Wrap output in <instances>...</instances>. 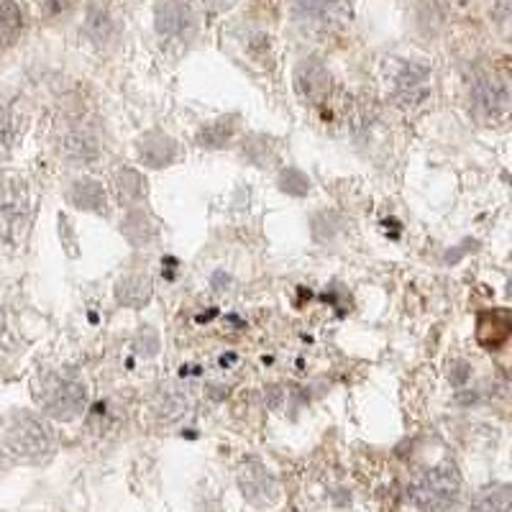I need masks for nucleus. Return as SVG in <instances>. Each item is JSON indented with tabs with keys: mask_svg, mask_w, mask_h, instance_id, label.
Here are the masks:
<instances>
[{
	"mask_svg": "<svg viewBox=\"0 0 512 512\" xmlns=\"http://www.w3.org/2000/svg\"><path fill=\"white\" fill-rule=\"evenodd\" d=\"M3 446L24 461H44L54 454L57 438L47 420L34 413H13L3 420Z\"/></svg>",
	"mask_w": 512,
	"mask_h": 512,
	"instance_id": "1",
	"label": "nucleus"
},
{
	"mask_svg": "<svg viewBox=\"0 0 512 512\" xmlns=\"http://www.w3.org/2000/svg\"><path fill=\"white\" fill-rule=\"evenodd\" d=\"M34 397L39 408L57 420H72L88 405V390L72 374L44 372L34 382Z\"/></svg>",
	"mask_w": 512,
	"mask_h": 512,
	"instance_id": "2",
	"label": "nucleus"
},
{
	"mask_svg": "<svg viewBox=\"0 0 512 512\" xmlns=\"http://www.w3.org/2000/svg\"><path fill=\"white\" fill-rule=\"evenodd\" d=\"M461 492V474L456 466H433L413 479L410 484V500L423 512H446L454 507Z\"/></svg>",
	"mask_w": 512,
	"mask_h": 512,
	"instance_id": "3",
	"label": "nucleus"
},
{
	"mask_svg": "<svg viewBox=\"0 0 512 512\" xmlns=\"http://www.w3.org/2000/svg\"><path fill=\"white\" fill-rule=\"evenodd\" d=\"M29 218V187L21 177L0 172V244H18Z\"/></svg>",
	"mask_w": 512,
	"mask_h": 512,
	"instance_id": "4",
	"label": "nucleus"
},
{
	"mask_svg": "<svg viewBox=\"0 0 512 512\" xmlns=\"http://www.w3.org/2000/svg\"><path fill=\"white\" fill-rule=\"evenodd\" d=\"M474 108L484 118H502L512 108V93L507 82L497 75H482L472 88Z\"/></svg>",
	"mask_w": 512,
	"mask_h": 512,
	"instance_id": "5",
	"label": "nucleus"
},
{
	"mask_svg": "<svg viewBox=\"0 0 512 512\" xmlns=\"http://www.w3.org/2000/svg\"><path fill=\"white\" fill-rule=\"evenodd\" d=\"M431 93V70L420 62L402 64L395 77V95L402 105L423 103Z\"/></svg>",
	"mask_w": 512,
	"mask_h": 512,
	"instance_id": "6",
	"label": "nucleus"
},
{
	"mask_svg": "<svg viewBox=\"0 0 512 512\" xmlns=\"http://www.w3.org/2000/svg\"><path fill=\"white\" fill-rule=\"evenodd\" d=\"M177 141L169 139L167 134L162 131H149L144 134V139L139 141V157L146 167L159 169V167H167L177 159Z\"/></svg>",
	"mask_w": 512,
	"mask_h": 512,
	"instance_id": "7",
	"label": "nucleus"
},
{
	"mask_svg": "<svg viewBox=\"0 0 512 512\" xmlns=\"http://www.w3.org/2000/svg\"><path fill=\"white\" fill-rule=\"evenodd\" d=\"M297 90L305 95L313 103H320V100L326 98L328 90H331V77H328L326 67L315 59H305L300 67H297Z\"/></svg>",
	"mask_w": 512,
	"mask_h": 512,
	"instance_id": "8",
	"label": "nucleus"
},
{
	"mask_svg": "<svg viewBox=\"0 0 512 512\" xmlns=\"http://www.w3.org/2000/svg\"><path fill=\"white\" fill-rule=\"evenodd\" d=\"M154 21H157L159 34H185L192 26V8L185 6V3H159V6L154 8Z\"/></svg>",
	"mask_w": 512,
	"mask_h": 512,
	"instance_id": "9",
	"label": "nucleus"
},
{
	"mask_svg": "<svg viewBox=\"0 0 512 512\" xmlns=\"http://www.w3.org/2000/svg\"><path fill=\"white\" fill-rule=\"evenodd\" d=\"M510 315L502 313V310H492V313L479 315L477 323V341L484 349H497L507 341L510 336Z\"/></svg>",
	"mask_w": 512,
	"mask_h": 512,
	"instance_id": "10",
	"label": "nucleus"
},
{
	"mask_svg": "<svg viewBox=\"0 0 512 512\" xmlns=\"http://www.w3.org/2000/svg\"><path fill=\"white\" fill-rule=\"evenodd\" d=\"M300 21H308L315 29H333L336 21H346L351 13L349 6H333V3H300L295 6Z\"/></svg>",
	"mask_w": 512,
	"mask_h": 512,
	"instance_id": "11",
	"label": "nucleus"
},
{
	"mask_svg": "<svg viewBox=\"0 0 512 512\" xmlns=\"http://www.w3.org/2000/svg\"><path fill=\"white\" fill-rule=\"evenodd\" d=\"M241 487H244L246 497L249 500H274V495H277V482L272 479V474L264 469V466L259 464H251L246 466L244 474H241Z\"/></svg>",
	"mask_w": 512,
	"mask_h": 512,
	"instance_id": "12",
	"label": "nucleus"
},
{
	"mask_svg": "<svg viewBox=\"0 0 512 512\" xmlns=\"http://www.w3.org/2000/svg\"><path fill=\"white\" fill-rule=\"evenodd\" d=\"M116 297L118 303L128 305V308H144L152 300V280L144 274H128L118 282Z\"/></svg>",
	"mask_w": 512,
	"mask_h": 512,
	"instance_id": "13",
	"label": "nucleus"
},
{
	"mask_svg": "<svg viewBox=\"0 0 512 512\" xmlns=\"http://www.w3.org/2000/svg\"><path fill=\"white\" fill-rule=\"evenodd\" d=\"M70 200L82 210H93V213H105L108 210V198H105L103 185L95 180H77L70 190Z\"/></svg>",
	"mask_w": 512,
	"mask_h": 512,
	"instance_id": "14",
	"label": "nucleus"
},
{
	"mask_svg": "<svg viewBox=\"0 0 512 512\" xmlns=\"http://www.w3.org/2000/svg\"><path fill=\"white\" fill-rule=\"evenodd\" d=\"M123 233L134 246H146L157 236V228H154V223L149 221L144 210H131L126 221H123Z\"/></svg>",
	"mask_w": 512,
	"mask_h": 512,
	"instance_id": "15",
	"label": "nucleus"
},
{
	"mask_svg": "<svg viewBox=\"0 0 512 512\" xmlns=\"http://www.w3.org/2000/svg\"><path fill=\"white\" fill-rule=\"evenodd\" d=\"M469 512H512V495L507 487L482 489L472 502Z\"/></svg>",
	"mask_w": 512,
	"mask_h": 512,
	"instance_id": "16",
	"label": "nucleus"
},
{
	"mask_svg": "<svg viewBox=\"0 0 512 512\" xmlns=\"http://www.w3.org/2000/svg\"><path fill=\"white\" fill-rule=\"evenodd\" d=\"M64 154L75 162H90L98 157V141L88 131H72L64 139Z\"/></svg>",
	"mask_w": 512,
	"mask_h": 512,
	"instance_id": "17",
	"label": "nucleus"
},
{
	"mask_svg": "<svg viewBox=\"0 0 512 512\" xmlns=\"http://www.w3.org/2000/svg\"><path fill=\"white\" fill-rule=\"evenodd\" d=\"M18 136H21V121L8 105H0V157L13 152Z\"/></svg>",
	"mask_w": 512,
	"mask_h": 512,
	"instance_id": "18",
	"label": "nucleus"
},
{
	"mask_svg": "<svg viewBox=\"0 0 512 512\" xmlns=\"http://www.w3.org/2000/svg\"><path fill=\"white\" fill-rule=\"evenodd\" d=\"M233 131H236V118L226 116V118H221V121L208 123V126L200 131L198 141L203 146H213V149H218V146L228 144V139L233 136Z\"/></svg>",
	"mask_w": 512,
	"mask_h": 512,
	"instance_id": "19",
	"label": "nucleus"
},
{
	"mask_svg": "<svg viewBox=\"0 0 512 512\" xmlns=\"http://www.w3.org/2000/svg\"><path fill=\"white\" fill-rule=\"evenodd\" d=\"M21 8L13 6V3H3L0 6V49L11 47L16 41L18 31H21Z\"/></svg>",
	"mask_w": 512,
	"mask_h": 512,
	"instance_id": "20",
	"label": "nucleus"
},
{
	"mask_svg": "<svg viewBox=\"0 0 512 512\" xmlns=\"http://www.w3.org/2000/svg\"><path fill=\"white\" fill-rule=\"evenodd\" d=\"M118 185H121L123 198H128V203H139L146 198V180L134 169H123Z\"/></svg>",
	"mask_w": 512,
	"mask_h": 512,
	"instance_id": "21",
	"label": "nucleus"
},
{
	"mask_svg": "<svg viewBox=\"0 0 512 512\" xmlns=\"http://www.w3.org/2000/svg\"><path fill=\"white\" fill-rule=\"evenodd\" d=\"M111 16H108V11H103V8H90V16H88V34L93 36L95 41H108L111 39Z\"/></svg>",
	"mask_w": 512,
	"mask_h": 512,
	"instance_id": "22",
	"label": "nucleus"
},
{
	"mask_svg": "<svg viewBox=\"0 0 512 512\" xmlns=\"http://www.w3.org/2000/svg\"><path fill=\"white\" fill-rule=\"evenodd\" d=\"M280 190L287 195H295V198H303V195H308L310 182L300 169H285L280 175Z\"/></svg>",
	"mask_w": 512,
	"mask_h": 512,
	"instance_id": "23",
	"label": "nucleus"
},
{
	"mask_svg": "<svg viewBox=\"0 0 512 512\" xmlns=\"http://www.w3.org/2000/svg\"><path fill=\"white\" fill-rule=\"evenodd\" d=\"M466 377H469V364H464V361H461L459 364V372H454V384H464L466 382Z\"/></svg>",
	"mask_w": 512,
	"mask_h": 512,
	"instance_id": "24",
	"label": "nucleus"
},
{
	"mask_svg": "<svg viewBox=\"0 0 512 512\" xmlns=\"http://www.w3.org/2000/svg\"><path fill=\"white\" fill-rule=\"evenodd\" d=\"M6 469V456H3V448H0V472Z\"/></svg>",
	"mask_w": 512,
	"mask_h": 512,
	"instance_id": "25",
	"label": "nucleus"
},
{
	"mask_svg": "<svg viewBox=\"0 0 512 512\" xmlns=\"http://www.w3.org/2000/svg\"><path fill=\"white\" fill-rule=\"evenodd\" d=\"M6 328H3V323H0V346H3V338H6Z\"/></svg>",
	"mask_w": 512,
	"mask_h": 512,
	"instance_id": "26",
	"label": "nucleus"
}]
</instances>
